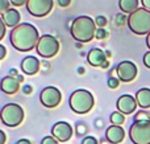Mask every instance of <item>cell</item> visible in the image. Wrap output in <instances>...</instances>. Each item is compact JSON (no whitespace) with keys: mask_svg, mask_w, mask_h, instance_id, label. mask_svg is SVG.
I'll use <instances>...</instances> for the list:
<instances>
[{"mask_svg":"<svg viewBox=\"0 0 150 144\" xmlns=\"http://www.w3.org/2000/svg\"><path fill=\"white\" fill-rule=\"evenodd\" d=\"M40 34L34 25L29 23L18 24L9 34L11 45L18 52H29L38 44Z\"/></svg>","mask_w":150,"mask_h":144,"instance_id":"obj_1","label":"cell"},{"mask_svg":"<svg viewBox=\"0 0 150 144\" xmlns=\"http://www.w3.org/2000/svg\"><path fill=\"white\" fill-rule=\"evenodd\" d=\"M70 32L73 38L78 42H90L96 34L95 20L90 16H78L71 23Z\"/></svg>","mask_w":150,"mask_h":144,"instance_id":"obj_2","label":"cell"},{"mask_svg":"<svg viewBox=\"0 0 150 144\" xmlns=\"http://www.w3.org/2000/svg\"><path fill=\"white\" fill-rule=\"evenodd\" d=\"M69 105L74 113L87 114L92 110L93 105H95V99L88 90L78 89L74 93H71L70 98H69Z\"/></svg>","mask_w":150,"mask_h":144,"instance_id":"obj_3","label":"cell"},{"mask_svg":"<svg viewBox=\"0 0 150 144\" xmlns=\"http://www.w3.org/2000/svg\"><path fill=\"white\" fill-rule=\"evenodd\" d=\"M128 26L134 34L142 36L150 33V11L138 8L128 16Z\"/></svg>","mask_w":150,"mask_h":144,"instance_id":"obj_4","label":"cell"},{"mask_svg":"<svg viewBox=\"0 0 150 144\" xmlns=\"http://www.w3.org/2000/svg\"><path fill=\"white\" fill-rule=\"evenodd\" d=\"M0 119L7 127H17L24 119V110L16 103H8L0 111Z\"/></svg>","mask_w":150,"mask_h":144,"instance_id":"obj_5","label":"cell"},{"mask_svg":"<svg viewBox=\"0 0 150 144\" xmlns=\"http://www.w3.org/2000/svg\"><path fill=\"white\" fill-rule=\"evenodd\" d=\"M36 50L42 58H53L59 52V41L52 34H44L40 37Z\"/></svg>","mask_w":150,"mask_h":144,"instance_id":"obj_6","label":"cell"},{"mask_svg":"<svg viewBox=\"0 0 150 144\" xmlns=\"http://www.w3.org/2000/svg\"><path fill=\"white\" fill-rule=\"evenodd\" d=\"M129 138L133 144H150V120L133 122L129 128Z\"/></svg>","mask_w":150,"mask_h":144,"instance_id":"obj_7","label":"cell"},{"mask_svg":"<svg viewBox=\"0 0 150 144\" xmlns=\"http://www.w3.org/2000/svg\"><path fill=\"white\" fill-rule=\"evenodd\" d=\"M40 101L41 103L47 108H54L62 101V93L58 87L54 86H47L45 89H42V91L40 93Z\"/></svg>","mask_w":150,"mask_h":144,"instance_id":"obj_8","label":"cell"},{"mask_svg":"<svg viewBox=\"0 0 150 144\" xmlns=\"http://www.w3.org/2000/svg\"><path fill=\"white\" fill-rule=\"evenodd\" d=\"M53 0H28L26 9L34 17H44L53 9Z\"/></svg>","mask_w":150,"mask_h":144,"instance_id":"obj_9","label":"cell"},{"mask_svg":"<svg viewBox=\"0 0 150 144\" xmlns=\"http://www.w3.org/2000/svg\"><path fill=\"white\" fill-rule=\"evenodd\" d=\"M117 69V77L121 82H132L137 77V66L132 61H121L116 66Z\"/></svg>","mask_w":150,"mask_h":144,"instance_id":"obj_10","label":"cell"},{"mask_svg":"<svg viewBox=\"0 0 150 144\" xmlns=\"http://www.w3.org/2000/svg\"><path fill=\"white\" fill-rule=\"evenodd\" d=\"M73 134H74L73 127H71V124H69L67 122H58L52 128L53 138H55V139L61 143H65V142H67V140H70Z\"/></svg>","mask_w":150,"mask_h":144,"instance_id":"obj_11","label":"cell"},{"mask_svg":"<svg viewBox=\"0 0 150 144\" xmlns=\"http://www.w3.org/2000/svg\"><path fill=\"white\" fill-rule=\"evenodd\" d=\"M87 61L91 66H95V68L107 69L109 66L108 57H107L105 52L99 49V48H93L87 53Z\"/></svg>","mask_w":150,"mask_h":144,"instance_id":"obj_12","label":"cell"},{"mask_svg":"<svg viewBox=\"0 0 150 144\" xmlns=\"http://www.w3.org/2000/svg\"><path fill=\"white\" fill-rule=\"evenodd\" d=\"M116 106L121 114L129 115V114L134 113L138 105H137V101H136L134 97H132V95H129V94H124L117 99Z\"/></svg>","mask_w":150,"mask_h":144,"instance_id":"obj_13","label":"cell"},{"mask_svg":"<svg viewBox=\"0 0 150 144\" xmlns=\"http://www.w3.org/2000/svg\"><path fill=\"white\" fill-rule=\"evenodd\" d=\"M21 70L26 74V76H34L41 70V62L37 57L33 56H28L21 61Z\"/></svg>","mask_w":150,"mask_h":144,"instance_id":"obj_14","label":"cell"},{"mask_svg":"<svg viewBox=\"0 0 150 144\" xmlns=\"http://www.w3.org/2000/svg\"><path fill=\"white\" fill-rule=\"evenodd\" d=\"M20 89V82L16 77H11V76H7L0 81V90L3 93L8 95H13L18 91Z\"/></svg>","mask_w":150,"mask_h":144,"instance_id":"obj_15","label":"cell"},{"mask_svg":"<svg viewBox=\"0 0 150 144\" xmlns=\"http://www.w3.org/2000/svg\"><path fill=\"white\" fill-rule=\"evenodd\" d=\"M125 131L121 126H109L105 131V139L111 144H119L124 140Z\"/></svg>","mask_w":150,"mask_h":144,"instance_id":"obj_16","label":"cell"},{"mask_svg":"<svg viewBox=\"0 0 150 144\" xmlns=\"http://www.w3.org/2000/svg\"><path fill=\"white\" fill-rule=\"evenodd\" d=\"M1 19L3 21H4L5 26H9V28H16V26L20 24V12L16 9H13V8H9V9L7 11V12H4L1 15Z\"/></svg>","mask_w":150,"mask_h":144,"instance_id":"obj_17","label":"cell"},{"mask_svg":"<svg viewBox=\"0 0 150 144\" xmlns=\"http://www.w3.org/2000/svg\"><path fill=\"white\" fill-rule=\"evenodd\" d=\"M136 101L141 108H150V89L142 87L136 93Z\"/></svg>","mask_w":150,"mask_h":144,"instance_id":"obj_18","label":"cell"},{"mask_svg":"<svg viewBox=\"0 0 150 144\" xmlns=\"http://www.w3.org/2000/svg\"><path fill=\"white\" fill-rule=\"evenodd\" d=\"M140 1L138 0H119V8L121 9L122 13H133L134 11H137Z\"/></svg>","mask_w":150,"mask_h":144,"instance_id":"obj_19","label":"cell"},{"mask_svg":"<svg viewBox=\"0 0 150 144\" xmlns=\"http://www.w3.org/2000/svg\"><path fill=\"white\" fill-rule=\"evenodd\" d=\"M109 120H111V123L113 124V126H121V124L125 122V115L121 114L120 111H115V113L111 114Z\"/></svg>","mask_w":150,"mask_h":144,"instance_id":"obj_20","label":"cell"},{"mask_svg":"<svg viewBox=\"0 0 150 144\" xmlns=\"http://www.w3.org/2000/svg\"><path fill=\"white\" fill-rule=\"evenodd\" d=\"M148 120H150V114L145 110L138 111L134 115V122H148Z\"/></svg>","mask_w":150,"mask_h":144,"instance_id":"obj_21","label":"cell"},{"mask_svg":"<svg viewBox=\"0 0 150 144\" xmlns=\"http://www.w3.org/2000/svg\"><path fill=\"white\" fill-rule=\"evenodd\" d=\"M115 21L119 26H121L124 24H128V17L125 16V13H117L116 17H115Z\"/></svg>","mask_w":150,"mask_h":144,"instance_id":"obj_22","label":"cell"},{"mask_svg":"<svg viewBox=\"0 0 150 144\" xmlns=\"http://www.w3.org/2000/svg\"><path fill=\"white\" fill-rule=\"evenodd\" d=\"M95 24L99 28H104V26L108 24V20H107V17H104V16H98V17L95 19Z\"/></svg>","mask_w":150,"mask_h":144,"instance_id":"obj_23","label":"cell"},{"mask_svg":"<svg viewBox=\"0 0 150 144\" xmlns=\"http://www.w3.org/2000/svg\"><path fill=\"white\" fill-rule=\"evenodd\" d=\"M107 83H108V87H111V89H117L119 85H120V79L113 78V77H109L108 81H107Z\"/></svg>","mask_w":150,"mask_h":144,"instance_id":"obj_24","label":"cell"},{"mask_svg":"<svg viewBox=\"0 0 150 144\" xmlns=\"http://www.w3.org/2000/svg\"><path fill=\"white\" fill-rule=\"evenodd\" d=\"M107 36H108V32H107L104 28H98V29H96L95 37H96L98 40H104Z\"/></svg>","mask_w":150,"mask_h":144,"instance_id":"obj_25","label":"cell"},{"mask_svg":"<svg viewBox=\"0 0 150 144\" xmlns=\"http://www.w3.org/2000/svg\"><path fill=\"white\" fill-rule=\"evenodd\" d=\"M9 4L11 1H8V0H0V15H3L9 9Z\"/></svg>","mask_w":150,"mask_h":144,"instance_id":"obj_26","label":"cell"},{"mask_svg":"<svg viewBox=\"0 0 150 144\" xmlns=\"http://www.w3.org/2000/svg\"><path fill=\"white\" fill-rule=\"evenodd\" d=\"M41 144H59V142L53 136H45L44 139H42Z\"/></svg>","mask_w":150,"mask_h":144,"instance_id":"obj_27","label":"cell"},{"mask_svg":"<svg viewBox=\"0 0 150 144\" xmlns=\"http://www.w3.org/2000/svg\"><path fill=\"white\" fill-rule=\"evenodd\" d=\"M76 132H78V135H84L86 132H87V127H86V124L78 123L76 124Z\"/></svg>","mask_w":150,"mask_h":144,"instance_id":"obj_28","label":"cell"},{"mask_svg":"<svg viewBox=\"0 0 150 144\" xmlns=\"http://www.w3.org/2000/svg\"><path fill=\"white\" fill-rule=\"evenodd\" d=\"M5 32H7V26H5L3 19L0 17V40H3V37L5 36Z\"/></svg>","mask_w":150,"mask_h":144,"instance_id":"obj_29","label":"cell"},{"mask_svg":"<svg viewBox=\"0 0 150 144\" xmlns=\"http://www.w3.org/2000/svg\"><path fill=\"white\" fill-rule=\"evenodd\" d=\"M82 144H99V143H98V140H96V138L87 136V138H84V139L82 140Z\"/></svg>","mask_w":150,"mask_h":144,"instance_id":"obj_30","label":"cell"},{"mask_svg":"<svg viewBox=\"0 0 150 144\" xmlns=\"http://www.w3.org/2000/svg\"><path fill=\"white\" fill-rule=\"evenodd\" d=\"M142 61H144V65H145L148 69H150V50H149V52H146L145 54H144Z\"/></svg>","mask_w":150,"mask_h":144,"instance_id":"obj_31","label":"cell"},{"mask_svg":"<svg viewBox=\"0 0 150 144\" xmlns=\"http://www.w3.org/2000/svg\"><path fill=\"white\" fill-rule=\"evenodd\" d=\"M9 1H11V4H13L15 7H21V5H24V4L26 5L28 0H9Z\"/></svg>","mask_w":150,"mask_h":144,"instance_id":"obj_32","label":"cell"},{"mask_svg":"<svg viewBox=\"0 0 150 144\" xmlns=\"http://www.w3.org/2000/svg\"><path fill=\"white\" fill-rule=\"evenodd\" d=\"M23 91H24V94L28 95V94H30V93L33 91V87H32L30 85H25V86L23 87Z\"/></svg>","mask_w":150,"mask_h":144,"instance_id":"obj_33","label":"cell"},{"mask_svg":"<svg viewBox=\"0 0 150 144\" xmlns=\"http://www.w3.org/2000/svg\"><path fill=\"white\" fill-rule=\"evenodd\" d=\"M5 56H7V49L4 45H0V60H3Z\"/></svg>","mask_w":150,"mask_h":144,"instance_id":"obj_34","label":"cell"},{"mask_svg":"<svg viewBox=\"0 0 150 144\" xmlns=\"http://www.w3.org/2000/svg\"><path fill=\"white\" fill-rule=\"evenodd\" d=\"M5 142H7V136H5V132L0 130V144H5Z\"/></svg>","mask_w":150,"mask_h":144,"instance_id":"obj_35","label":"cell"},{"mask_svg":"<svg viewBox=\"0 0 150 144\" xmlns=\"http://www.w3.org/2000/svg\"><path fill=\"white\" fill-rule=\"evenodd\" d=\"M71 0H58V4H59V7H67V5H70Z\"/></svg>","mask_w":150,"mask_h":144,"instance_id":"obj_36","label":"cell"},{"mask_svg":"<svg viewBox=\"0 0 150 144\" xmlns=\"http://www.w3.org/2000/svg\"><path fill=\"white\" fill-rule=\"evenodd\" d=\"M141 3H142V5H144L145 9L150 11V0H141Z\"/></svg>","mask_w":150,"mask_h":144,"instance_id":"obj_37","label":"cell"},{"mask_svg":"<svg viewBox=\"0 0 150 144\" xmlns=\"http://www.w3.org/2000/svg\"><path fill=\"white\" fill-rule=\"evenodd\" d=\"M8 76H11V77H17L18 76V71L16 70V69H11L9 70V74Z\"/></svg>","mask_w":150,"mask_h":144,"instance_id":"obj_38","label":"cell"},{"mask_svg":"<svg viewBox=\"0 0 150 144\" xmlns=\"http://www.w3.org/2000/svg\"><path fill=\"white\" fill-rule=\"evenodd\" d=\"M16 144H32V143H30V140H28V139H21V140H18Z\"/></svg>","mask_w":150,"mask_h":144,"instance_id":"obj_39","label":"cell"},{"mask_svg":"<svg viewBox=\"0 0 150 144\" xmlns=\"http://www.w3.org/2000/svg\"><path fill=\"white\" fill-rule=\"evenodd\" d=\"M146 46H148L149 50H150V33L146 36Z\"/></svg>","mask_w":150,"mask_h":144,"instance_id":"obj_40","label":"cell"},{"mask_svg":"<svg viewBox=\"0 0 150 144\" xmlns=\"http://www.w3.org/2000/svg\"><path fill=\"white\" fill-rule=\"evenodd\" d=\"M16 78L18 79V82H20V83H21V82H24V77H23V76H20V74H18V76L16 77Z\"/></svg>","mask_w":150,"mask_h":144,"instance_id":"obj_41","label":"cell"},{"mask_svg":"<svg viewBox=\"0 0 150 144\" xmlns=\"http://www.w3.org/2000/svg\"><path fill=\"white\" fill-rule=\"evenodd\" d=\"M78 73H79V74H83V73H84V69H83V68H79V69H78Z\"/></svg>","mask_w":150,"mask_h":144,"instance_id":"obj_42","label":"cell"},{"mask_svg":"<svg viewBox=\"0 0 150 144\" xmlns=\"http://www.w3.org/2000/svg\"><path fill=\"white\" fill-rule=\"evenodd\" d=\"M76 48L80 49V48H82V42H76Z\"/></svg>","mask_w":150,"mask_h":144,"instance_id":"obj_43","label":"cell"},{"mask_svg":"<svg viewBox=\"0 0 150 144\" xmlns=\"http://www.w3.org/2000/svg\"><path fill=\"white\" fill-rule=\"evenodd\" d=\"M101 144H111L108 142V140H103V142H101Z\"/></svg>","mask_w":150,"mask_h":144,"instance_id":"obj_44","label":"cell"}]
</instances>
